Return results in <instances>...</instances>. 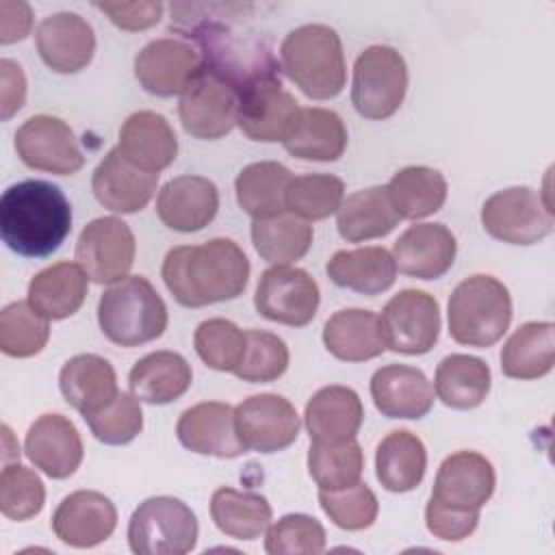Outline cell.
<instances>
[{"label":"cell","mask_w":555,"mask_h":555,"mask_svg":"<svg viewBox=\"0 0 555 555\" xmlns=\"http://www.w3.org/2000/svg\"><path fill=\"white\" fill-rule=\"evenodd\" d=\"M169 9L171 28L197 43L202 67L228 80L238 95L258 82L280 78V63L269 43L238 24L243 4L191 2Z\"/></svg>","instance_id":"cell-1"},{"label":"cell","mask_w":555,"mask_h":555,"mask_svg":"<svg viewBox=\"0 0 555 555\" xmlns=\"http://www.w3.org/2000/svg\"><path fill=\"white\" fill-rule=\"evenodd\" d=\"M163 282L184 308H202L236 299L249 280V260L230 238L180 245L167 251Z\"/></svg>","instance_id":"cell-2"},{"label":"cell","mask_w":555,"mask_h":555,"mask_svg":"<svg viewBox=\"0 0 555 555\" xmlns=\"http://www.w3.org/2000/svg\"><path fill=\"white\" fill-rule=\"evenodd\" d=\"M72 232V206L48 180H22L0 197V234L24 258L54 254Z\"/></svg>","instance_id":"cell-3"},{"label":"cell","mask_w":555,"mask_h":555,"mask_svg":"<svg viewBox=\"0 0 555 555\" xmlns=\"http://www.w3.org/2000/svg\"><path fill=\"white\" fill-rule=\"evenodd\" d=\"M280 69L312 100L336 98L347 82L340 37L325 24L293 28L280 46Z\"/></svg>","instance_id":"cell-4"},{"label":"cell","mask_w":555,"mask_h":555,"mask_svg":"<svg viewBox=\"0 0 555 555\" xmlns=\"http://www.w3.org/2000/svg\"><path fill=\"white\" fill-rule=\"evenodd\" d=\"M167 306L143 275H128L111 284L98 301L102 334L119 347H139L163 336Z\"/></svg>","instance_id":"cell-5"},{"label":"cell","mask_w":555,"mask_h":555,"mask_svg":"<svg viewBox=\"0 0 555 555\" xmlns=\"http://www.w3.org/2000/svg\"><path fill=\"white\" fill-rule=\"evenodd\" d=\"M447 317L449 334L455 343L486 349L501 340L509 327V291L492 275H470L453 288Z\"/></svg>","instance_id":"cell-6"},{"label":"cell","mask_w":555,"mask_h":555,"mask_svg":"<svg viewBox=\"0 0 555 555\" xmlns=\"http://www.w3.org/2000/svg\"><path fill=\"white\" fill-rule=\"evenodd\" d=\"M193 509L176 496H150L128 520V544L137 555H184L197 544Z\"/></svg>","instance_id":"cell-7"},{"label":"cell","mask_w":555,"mask_h":555,"mask_svg":"<svg viewBox=\"0 0 555 555\" xmlns=\"http://www.w3.org/2000/svg\"><path fill=\"white\" fill-rule=\"evenodd\" d=\"M408 91V65L390 46H371L353 63L351 102L364 119H388L403 104Z\"/></svg>","instance_id":"cell-8"},{"label":"cell","mask_w":555,"mask_h":555,"mask_svg":"<svg viewBox=\"0 0 555 555\" xmlns=\"http://www.w3.org/2000/svg\"><path fill=\"white\" fill-rule=\"evenodd\" d=\"M483 230L509 245H533L553 232L551 202L531 186H509L492 193L481 206Z\"/></svg>","instance_id":"cell-9"},{"label":"cell","mask_w":555,"mask_h":555,"mask_svg":"<svg viewBox=\"0 0 555 555\" xmlns=\"http://www.w3.org/2000/svg\"><path fill=\"white\" fill-rule=\"evenodd\" d=\"M319 301L317 280L308 271L288 264L262 271L254 295L260 317L291 327L308 325L319 310Z\"/></svg>","instance_id":"cell-10"},{"label":"cell","mask_w":555,"mask_h":555,"mask_svg":"<svg viewBox=\"0 0 555 555\" xmlns=\"http://www.w3.org/2000/svg\"><path fill=\"white\" fill-rule=\"evenodd\" d=\"M382 327L386 349L405 356L427 353L440 334V308L434 295L418 288L399 291L384 306Z\"/></svg>","instance_id":"cell-11"},{"label":"cell","mask_w":555,"mask_h":555,"mask_svg":"<svg viewBox=\"0 0 555 555\" xmlns=\"http://www.w3.org/2000/svg\"><path fill=\"white\" fill-rule=\"evenodd\" d=\"M134 254V234L128 223L117 217L89 221L76 241V262L95 284H115L128 278Z\"/></svg>","instance_id":"cell-12"},{"label":"cell","mask_w":555,"mask_h":555,"mask_svg":"<svg viewBox=\"0 0 555 555\" xmlns=\"http://www.w3.org/2000/svg\"><path fill=\"white\" fill-rule=\"evenodd\" d=\"M184 130L202 141L225 137L238 119V91L221 76L202 67L178 104Z\"/></svg>","instance_id":"cell-13"},{"label":"cell","mask_w":555,"mask_h":555,"mask_svg":"<svg viewBox=\"0 0 555 555\" xmlns=\"http://www.w3.org/2000/svg\"><path fill=\"white\" fill-rule=\"evenodd\" d=\"M236 431L247 451L275 453L291 447L299 436V414L282 395H251L234 408Z\"/></svg>","instance_id":"cell-14"},{"label":"cell","mask_w":555,"mask_h":555,"mask_svg":"<svg viewBox=\"0 0 555 555\" xmlns=\"http://www.w3.org/2000/svg\"><path fill=\"white\" fill-rule=\"evenodd\" d=\"M15 150L26 167L56 176H72L85 165L74 130L52 115L28 117L15 132Z\"/></svg>","instance_id":"cell-15"},{"label":"cell","mask_w":555,"mask_h":555,"mask_svg":"<svg viewBox=\"0 0 555 555\" xmlns=\"http://www.w3.org/2000/svg\"><path fill=\"white\" fill-rule=\"evenodd\" d=\"M199 72V52L191 43L173 37L154 39L134 56V76L139 85L158 98L182 95Z\"/></svg>","instance_id":"cell-16"},{"label":"cell","mask_w":555,"mask_h":555,"mask_svg":"<svg viewBox=\"0 0 555 555\" xmlns=\"http://www.w3.org/2000/svg\"><path fill=\"white\" fill-rule=\"evenodd\" d=\"M176 436L184 449L199 455L234 460L247 453L236 431L234 408L221 401H202L186 408L176 423Z\"/></svg>","instance_id":"cell-17"},{"label":"cell","mask_w":555,"mask_h":555,"mask_svg":"<svg viewBox=\"0 0 555 555\" xmlns=\"http://www.w3.org/2000/svg\"><path fill=\"white\" fill-rule=\"evenodd\" d=\"M494 486L496 475L486 455L455 451L442 460L429 499L447 507L479 512L490 501Z\"/></svg>","instance_id":"cell-18"},{"label":"cell","mask_w":555,"mask_h":555,"mask_svg":"<svg viewBox=\"0 0 555 555\" xmlns=\"http://www.w3.org/2000/svg\"><path fill=\"white\" fill-rule=\"evenodd\" d=\"M117 509L113 501L98 490H76L67 494L52 514L54 535L76 548H91L113 535Z\"/></svg>","instance_id":"cell-19"},{"label":"cell","mask_w":555,"mask_h":555,"mask_svg":"<svg viewBox=\"0 0 555 555\" xmlns=\"http://www.w3.org/2000/svg\"><path fill=\"white\" fill-rule=\"evenodd\" d=\"M35 43L41 61L56 74L85 69L95 52L91 24L72 11L43 17L35 30Z\"/></svg>","instance_id":"cell-20"},{"label":"cell","mask_w":555,"mask_h":555,"mask_svg":"<svg viewBox=\"0 0 555 555\" xmlns=\"http://www.w3.org/2000/svg\"><path fill=\"white\" fill-rule=\"evenodd\" d=\"M24 451L28 460L52 479L72 477L85 455L76 425L63 414H41L28 427Z\"/></svg>","instance_id":"cell-21"},{"label":"cell","mask_w":555,"mask_h":555,"mask_svg":"<svg viewBox=\"0 0 555 555\" xmlns=\"http://www.w3.org/2000/svg\"><path fill=\"white\" fill-rule=\"evenodd\" d=\"M299 111L297 100L282 89V80H264L238 95L241 132L260 143L282 141Z\"/></svg>","instance_id":"cell-22"},{"label":"cell","mask_w":555,"mask_h":555,"mask_svg":"<svg viewBox=\"0 0 555 555\" xmlns=\"http://www.w3.org/2000/svg\"><path fill=\"white\" fill-rule=\"evenodd\" d=\"M219 210V189L204 176L171 178L156 197L158 219L176 232H197L206 228Z\"/></svg>","instance_id":"cell-23"},{"label":"cell","mask_w":555,"mask_h":555,"mask_svg":"<svg viewBox=\"0 0 555 555\" xmlns=\"http://www.w3.org/2000/svg\"><path fill=\"white\" fill-rule=\"evenodd\" d=\"M455 254V236L444 223L410 225L392 245L397 269L418 280L442 278L453 267Z\"/></svg>","instance_id":"cell-24"},{"label":"cell","mask_w":555,"mask_h":555,"mask_svg":"<svg viewBox=\"0 0 555 555\" xmlns=\"http://www.w3.org/2000/svg\"><path fill=\"white\" fill-rule=\"evenodd\" d=\"M158 173H147L130 165L117 147H113L95 167L91 176V189L95 199L121 215L137 212L154 197Z\"/></svg>","instance_id":"cell-25"},{"label":"cell","mask_w":555,"mask_h":555,"mask_svg":"<svg viewBox=\"0 0 555 555\" xmlns=\"http://www.w3.org/2000/svg\"><path fill=\"white\" fill-rule=\"evenodd\" d=\"M117 150L137 169L158 173L176 160L178 139L163 115L137 111L121 124Z\"/></svg>","instance_id":"cell-26"},{"label":"cell","mask_w":555,"mask_h":555,"mask_svg":"<svg viewBox=\"0 0 555 555\" xmlns=\"http://www.w3.org/2000/svg\"><path fill=\"white\" fill-rule=\"evenodd\" d=\"M375 408L388 418H423L434 405V386L425 373L408 364H386L371 377Z\"/></svg>","instance_id":"cell-27"},{"label":"cell","mask_w":555,"mask_h":555,"mask_svg":"<svg viewBox=\"0 0 555 555\" xmlns=\"http://www.w3.org/2000/svg\"><path fill=\"white\" fill-rule=\"evenodd\" d=\"M364 421V408L353 388L323 386L306 403L304 425L310 434V442L336 444L356 438Z\"/></svg>","instance_id":"cell-28"},{"label":"cell","mask_w":555,"mask_h":555,"mask_svg":"<svg viewBox=\"0 0 555 555\" xmlns=\"http://www.w3.org/2000/svg\"><path fill=\"white\" fill-rule=\"evenodd\" d=\"M282 143L295 158L332 163L345 154L347 128L340 115L330 108L299 106Z\"/></svg>","instance_id":"cell-29"},{"label":"cell","mask_w":555,"mask_h":555,"mask_svg":"<svg viewBox=\"0 0 555 555\" xmlns=\"http://www.w3.org/2000/svg\"><path fill=\"white\" fill-rule=\"evenodd\" d=\"M325 349L343 362H366L386 351L382 319L373 310L343 308L323 325Z\"/></svg>","instance_id":"cell-30"},{"label":"cell","mask_w":555,"mask_h":555,"mask_svg":"<svg viewBox=\"0 0 555 555\" xmlns=\"http://www.w3.org/2000/svg\"><path fill=\"white\" fill-rule=\"evenodd\" d=\"M59 388L65 401L85 416L102 410L115 399L117 375L111 362L95 353H78L69 358L59 375Z\"/></svg>","instance_id":"cell-31"},{"label":"cell","mask_w":555,"mask_h":555,"mask_svg":"<svg viewBox=\"0 0 555 555\" xmlns=\"http://www.w3.org/2000/svg\"><path fill=\"white\" fill-rule=\"evenodd\" d=\"M89 275L78 262H56L35 273L28 284V304L48 321H63L80 310Z\"/></svg>","instance_id":"cell-32"},{"label":"cell","mask_w":555,"mask_h":555,"mask_svg":"<svg viewBox=\"0 0 555 555\" xmlns=\"http://www.w3.org/2000/svg\"><path fill=\"white\" fill-rule=\"evenodd\" d=\"M193 382L191 364L176 351H152L128 373L130 392L145 403L165 405L180 399Z\"/></svg>","instance_id":"cell-33"},{"label":"cell","mask_w":555,"mask_h":555,"mask_svg":"<svg viewBox=\"0 0 555 555\" xmlns=\"http://www.w3.org/2000/svg\"><path fill=\"white\" fill-rule=\"evenodd\" d=\"M325 271L336 286L371 297L388 291L397 278L392 254L379 245L340 249L327 260Z\"/></svg>","instance_id":"cell-34"},{"label":"cell","mask_w":555,"mask_h":555,"mask_svg":"<svg viewBox=\"0 0 555 555\" xmlns=\"http://www.w3.org/2000/svg\"><path fill=\"white\" fill-rule=\"evenodd\" d=\"M386 186H369L347 195L336 210V225L347 243L386 236L399 223Z\"/></svg>","instance_id":"cell-35"},{"label":"cell","mask_w":555,"mask_h":555,"mask_svg":"<svg viewBox=\"0 0 555 555\" xmlns=\"http://www.w3.org/2000/svg\"><path fill=\"white\" fill-rule=\"evenodd\" d=\"M425 468L427 451L416 434L395 429L377 444L375 475L388 492L401 494L414 490L423 481Z\"/></svg>","instance_id":"cell-36"},{"label":"cell","mask_w":555,"mask_h":555,"mask_svg":"<svg viewBox=\"0 0 555 555\" xmlns=\"http://www.w3.org/2000/svg\"><path fill=\"white\" fill-rule=\"evenodd\" d=\"M555 362V327L551 321L522 323L501 349V371L512 379H538Z\"/></svg>","instance_id":"cell-37"},{"label":"cell","mask_w":555,"mask_h":555,"mask_svg":"<svg viewBox=\"0 0 555 555\" xmlns=\"http://www.w3.org/2000/svg\"><path fill=\"white\" fill-rule=\"evenodd\" d=\"M293 173L278 160H260L243 167L234 180L236 202L251 219L286 212V189Z\"/></svg>","instance_id":"cell-38"},{"label":"cell","mask_w":555,"mask_h":555,"mask_svg":"<svg viewBox=\"0 0 555 555\" xmlns=\"http://www.w3.org/2000/svg\"><path fill=\"white\" fill-rule=\"evenodd\" d=\"M490 366L475 356L451 353L440 360L434 377V392L453 410H473L490 392Z\"/></svg>","instance_id":"cell-39"},{"label":"cell","mask_w":555,"mask_h":555,"mask_svg":"<svg viewBox=\"0 0 555 555\" xmlns=\"http://www.w3.org/2000/svg\"><path fill=\"white\" fill-rule=\"evenodd\" d=\"M388 197L401 219H423L438 212L447 199V180L438 169L410 165L399 169L386 184Z\"/></svg>","instance_id":"cell-40"},{"label":"cell","mask_w":555,"mask_h":555,"mask_svg":"<svg viewBox=\"0 0 555 555\" xmlns=\"http://www.w3.org/2000/svg\"><path fill=\"white\" fill-rule=\"evenodd\" d=\"M271 505L262 494L221 486L210 496V518L234 540H256L271 522Z\"/></svg>","instance_id":"cell-41"},{"label":"cell","mask_w":555,"mask_h":555,"mask_svg":"<svg viewBox=\"0 0 555 555\" xmlns=\"http://www.w3.org/2000/svg\"><path fill=\"white\" fill-rule=\"evenodd\" d=\"M312 225L291 212L251 221V243L262 260L273 267L304 258L312 245Z\"/></svg>","instance_id":"cell-42"},{"label":"cell","mask_w":555,"mask_h":555,"mask_svg":"<svg viewBox=\"0 0 555 555\" xmlns=\"http://www.w3.org/2000/svg\"><path fill=\"white\" fill-rule=\"evenodd\" d=\"M364 468V453L356 438L319 444L310 442L308 473L317 481L319 490H340L360 481Z\"/></svg>","instance_id":"cell-43"},{"label":"cell","mask_w":555,"mask_h":555,"mask_svg":"<svg viewBox=\"0 0 555 555\" xmlns=\"http://www.w3.org/2000/svg\"><path fill=\"white\" fill-rule=\"evenodd\" d=\"M345 199V182L332 173H306L286 189V212L304 221H321L334 215Z\"/></svg>","instance_id":"cell-44"},{"label":"cell","mask_w":555,"mask_h":555,"mask_svg":"<svg viewBox=\"0 0 555 555\" xmlns=\"http://www.w3.org/2000/svg\"><path fill=\"white\" fill-rule=\"evenodd\" d=\"M50 338V321L30 304L13 301L0 312V349L11 358L39 353Z\"/></svg>","instance_id":"cell-45"},{"label":"cell","mask_w":555,"mask_h":555,"mask_svg":"<svg viewBox=\"0 0 555 555\" xmlns=\"http://www.w3.org/2000/svg\"><path fill=\"white\" fill-rule=\"evenodd\" d=\"M288 347L278 334L245 330V349L234 375L249 384L275 382L288 369Z\"/></svg>","instance_id":"cell-46"},{"label":"cell","mask_w":555,"mask_h":555,"mask_svg":"<svg viewBox=\"0 0 555 555\" xmlns=\"http://www.w3.org/2000/svg\"><path fill=\"white\" fill-rule=\"evenodd\" d=\"M193 345L202 362L215 371L234 373L245 349V332L228 319L202 321L193 334Z\"/></svg>","instance_id":"cell-47"},{"label":"cell","mask_w":555,"mask_h":555,"mask_svg":"<svg viewBox=\"0 0 555 555\" xmlns=\"http://www.w3.org/2000/svg\"><path fill=\"white\" fill-rule=\"evenodd\" d=\"M319 503L327 518L345 531L369 529L379 512L375 492L362 481L340 490H319Z\"/></svg>","instance_id":"cell-48"},{"label":"cell","mask_w":555,"mask_h":555,"mask_svg":"<svg viewBox=\"0 0 555 555\" xmlns=\"http://www.w3.org/2000/svg\"><path fill=\"white\" fill-rule=\"evenodd\" d=\"M46 488L39 475L20 462L4 464L0 475V509L9 520H28L43 509Z\"/></svg>","instance_id":"cell-49"},{"label":"cell","mask_w":555,"mask_h":555,"mask_svg":"<svg viewBox=\"0 0 555 555\" xmlns=\"http://www.w3.org/2000/svg\"><path fill=\"white\" fill-rule=\"evenodd\" d=\"M91 434L104 444H128L143 429V412L139 399L130 392H117L102 410L85 416Z\"/></svg>","instance_id":"cell-50"},{"label":"cell","mask_w":555,"mask_h":555,"mask_svg":"<svg viewBox=\"0 0 555 555\" xmlns=\"http://www.w3.org/2000/svg\"><path fill=\"white\" fill-rule=\"evenodd\" d=\"M264 551L271 555H319L325 551V529L308 514H286L267 529Z\"/></svg>","instance_id":"cell-51"},{"label":"cell","mask_w":555,"mask_h":555,"mask_svg":"<svg viewBox=\"0 0 555 555\" xmlns=\"http://www.w3.org/2000/svg\"><path fill=\"white\" fill-rule=\"evenodd\" d=\"M477 522H479V512L447 507L434 499L427 501L425 525H427L429 533L436 535L438 540L460 542L477 529Z\"/></svg>","instance_id":"cell-52"},{"label":"cell","mask_w":555,"mask_h":555,"mask_svg":"<svg viewBox=\"0 0 555 555\" xmlns=\"http://www.w3.org/2000/svg\"><path fill=\"white\" fill-rule=\"evenodd\" d=\"M93 7L102 11L117 28L128 33H137L154 26L165 11L163 2H152V0L150 2H93Z\"/></svg>","instance_id":"cell-53"},{"label":"cell","mask_w":555,"mask_h":555,"mask_svg":"<svg viewBox=\"0 0 555 555\" xmlns=\"http://www.w3.org/2000/svg\"><path fill=\"white\" fill-rule=\"evenodd\" d=\"M0 80H2V87H0V117L2 121L11 119L26 102V76L22 72V67L11 61V59H2L0 61Z\"/></svg>","instance_id":"cell-54"},{"label":"cell","mask_w":555,"mask_h":555,"mask_svg":"<svg viewBox=\"0 0 555 555\" xmlns=\"http://www.w3.org/2000/svg\"><path fill=\"white\" fill-rule=\"evenodd\" d=\"M33 28V11L26 2H0V43L22 41Z\"/></svg>","instance_id":"cell-55"}]
</instances>
